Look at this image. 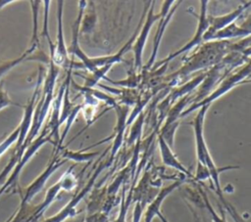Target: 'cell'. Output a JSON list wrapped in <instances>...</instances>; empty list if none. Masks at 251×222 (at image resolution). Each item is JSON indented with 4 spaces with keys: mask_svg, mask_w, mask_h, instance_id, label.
Listing matches in <instances>:
<instances>
[{
    "mask_svg": "<svg viewBox=\"0 0 251 222\" xmlns=\"http://www.w3.org/2000/svg\"><path fill=\"white\" fill-rule=\"evenodd\" d=\"M230 43L229 40L204 42L185 60L180 68L166 77H162V85L171 89L175 87V82L178 81L180 78L203 68L213 67L229 52Z\"/></svg>",
    "mask_w": 251,
    "mask_h": 222,
    "instance_id": "cell-1",
    "label": "cell"
},
{
    "mask_svg": "<svg viewBox=\"0 0 251 222\" xmlns=\"http://www.w3.org/2000/svg\"><path fill=\"white\" fill-rule=\"evenodd\" d=\"M251 73V59H249V61L244 64L240 68L238 67L236 70L232 71L231 73H229L224 80H222L219 85L208 95L206 96L203 100H201L200 102L196 103V104H192L189 105L180 114L179 117H184L186 115H188L189 113H191L194 111H197L198 109L205 107V106H209L216 100H218L220 97H222L223 95L226 94L229 90H231L232 88H234L236 85L243 83L246 81V79L248 78V76Z\"/></svg>",
    "mask_w": 251,
    "mask_h": 222,
    "instance_id": "cell-2",
    "label": "cell"
},
{
    "mask_svg": "<svg viewBox=\"0 0 251 222\" xmlns=\"http://www.w3.org/2000/svg\"><path fill=\"white\" fill-rule=\"evenodd\" d=\"M155 1H151L149 5V9L146 11V17L144 20V22L138 31V34L134 40V43L131 47V50L133 52V68L132 70L137 71V69L142 68V55L144 46L146 44V41L148 39V35L150 33L151 27L156 22H159V20L163 17V15L171 10V7L173 6V3L175 1L173 0H167L162 5V8L159 13H154L155 8Z\"/></svg>",
    "mask_w": 251,
    "mask_h": 222,
    "instance_id": "cell-3",
    "label": "cell"
},
{
    "mask_svg": "<svg viewBox=\"0 0 251 222\" xmlns=\"http://www.w3.org/2000/svg\"><path fill=\"white\" fill-rule=\"evenodd\" d=\"M208 1L207 0H202L200 1V13L198 16V22H197V26H196V30L195 33L193 35V37L187 42L185 43V45H183L180 49H178L176 52L171 53L169 56H167L166 58H164L162 61H159L158 63H156L150 70L156 69L159 67L165 65V64H169L172 60L176 59L177 56L184 54L190 50H193L196 47H199L201 44L204 43L203 37L205 32L207 31L208 27H209V19H208V14H207V7H208Z\"/></svg>",
    "mask_w": 251,
    "mask_h": 222,
    "instance_id": "cell-4",
    "label": "cell"
},
{
    "mask_svg": "<svg viewBox=\"0 0 251 222\" xmlns=\"http://www.w3.org/2000/svg\"><path fill=\"white\" fill-rule=\"evenodd\" d=\"M251 6V1L248 2H244L242 4H240L235 10L226 13L225 15H221V16H208L209 19V27L207 29V31L204 34L203 40L204 42H209L211 41L213 35L218 32L219 30L223 29L224 27L227 26L228 24L235 22V21L241 17L242 14H244V12Z\"/></svg>",
    "mask_w": 251,
    "mask_h": 222,
    "instance_id": "cell-5",
    "label": "cell"
},
{
    "mask_svg": "<svg viewBox=\"0 0 251 222\" xmlns=\"http://www.w3.org/2000/svg\"><path fill=\"white\" fill-rule=\"evenodd\" d=\"M184 181L183 179H178V180H175V182H173L172 184H170L169 186L161 189L157 195L155 196V198L152 199V200L150 201V203L147 205L145 211H144V222H152L153 219L158 216L162 222H167V220L165 219V217L162 215L161 213V206L162 203L164 202L165 199L172 194L176 189H177Z\"/></svg>",
    "mask_w": 251,
    "mask_h": 222,
    "instance_id": "cell-6",
    "label": "cell"
},
{
    "mask_svg": "<svg viewBox=\"0 0 251 222\" xmlns=\"http://www.w3.org/2000/svg\"><path fill=\"white\" fill-rule=\"evenodd\" d=\"M181 1H177L176 5H174L172 7V9L168 12H166L163 17L159 20V24H158V27H157V30H156V33H155V37H154V42H153V49H152V53L149 57V60L146 64V66L143 67V70L144 71H149L152 67H153V65H154V62H155V59L158 55V51H159V47H160V43H161V40H162V37L166 31V28H167V25L168 23L170 22L171 19L173 18V16L175 15V12L177 10V8L179 7Z\"/></svg>",
    "mask_w": 251,
    "mask_h": 222,
    "instance_id": "cell-7",
    "label": "cell"
},
{
    "mask_svg": "<svg viewBox=\"0 0 251 222\" xmlns=\"http://www.w3.org/2000/svg\"><path fill=\"white\" fill-rule=\"evenodd\" d=\"M157 140H158V146H159V150H160V155H161L162 162L164 163V165L177 170L185 177L193 178V176L189 172V170L178 160V158L173 152L170 145L165 141V139L160 134H158Z\"/></svg>",
    "mask_w": 251,
    "mask_h": 222,
    "instance_id": "cell-8",
    "label": "cell"
},
{
    "mask_svg": "<svg viewBox=\"0 0 251 222\" xmlns=\"http://www.w3.org/2000/svg\"><path fill=\"white\" fill-rule=\"evenodd\" d=\"M251 36V32L242 28L240 25H237L235 22L228 24L227 26L224 27L223 29L216 32L211 41L214 40H229L236 37H248Z\"/></svg>",
    "mask_w": 251,
    "mask_h": 222,
    "instance_id": "cell-9",
    "label": "cell"
},
{
    "mask_svg": "<svg viewBox=\"0 0 251 222\" xmlns=\"http://www.w3.org/2000/svg\"><path fill=\"white\" fill-rule=\"evenodd\" d=\"M144 119H145V112L142 111L131 123L130 131H129L128 138H127L128 146L136 144L137 142L140 141L141 135H142V129H143V125H144Z\"/></svg>",
    "mask_w": 251,
    "mask_h": 222,
    "instance_id": "cell-10",
    "label": "cell"
},
{
    "mask_svg": "<svg viewBox=\"0 0 251 222\" xmlns=\"http://www.w3.org/2000/svg\"><path fill=\"white\" fill-rule=\"evenodd\" d=\"M199 191H200V194H201V196H202V198H203L205 206H206V208H207V210H208V212H209V214H210V216H211L212 221H213V222H227L224 210L221 209V215H219V214L215 211V209H214V207L212 206L211 202L209 201V199H208L206 193H205L201 188H199Z\"/></svg>",
    "mask_w": 251,
    "mask_h": 222,
    "instance_id": "cell-11",
    "label": "cell"
},
{
    "mask_svg": "<svg viewBox=\"0 0 251 222\" xmlns=\"http://www.w3.org/2000/svg\"><path fill=\"white\" fill-rule=\"evenodd\" d=\"M132 190H133V186H131V189L129 191L128 196L126 198L125 197V192L126 189L124 187L123 190V198H122V203H121V208H120V212L116 218V220L114 222H126V212L128 209V206L132 200Z\"/></svg>",
    "mask_w": 251,
    "mask_h": 222,
    "instance_id": "cell-12",
    "label": "cell"
},
{
    "mask_svg": "<svg viewBox=\"0 0 251 222\" xmlns=\"http://www.w3.org/2000/svg\"><path fill=\"white\" fill-rule=\"evenodd\" d=\"M193 179H194L195 181H198V182H200V181H205V180H207V179H210V172H209V169H208L205 165H203V164L197 162L196 171H195V174H194V176H193Z\"/></svg>",
    "mask_w": 251,
    "mask_h": 222,
    "instance_id": "cell-13",
    "label": "cell"
},
{
    "mask_svg": "<svg viewBox=\"0 0 251 222\" xmlns=\"http://www.w3.org/2000/svg\"><path fill=\"white\" fill-rule=\"evenodd\" d=\"M146 204H144L142 201L137 200L135 201L133 212H132V222H140V219L142 217V214L144 212V207Z\"/></svg>",
    "mask_w": 251,
    "mask_h": 222,
    "instance_id": "cell-14",
    "label": "cell"
},
{
    "mask_svg": "<svg viewBox=\"0 0 251 222\" xmlns=\"http://www.w3.org/2000/svg\"><path fill=\"white\" fill-rule=\"evenodd\" d=\"M242 28L248 30L249 32H251V14H249L246 19L239 24Z\"/></svg>",
    "mask_w": 251,
    "mask_h": 222,
    "instance_id": "cell-15",
    "label": "cell"
}]
</instances>
